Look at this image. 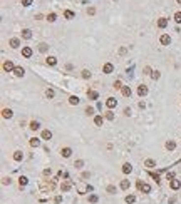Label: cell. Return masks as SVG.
I'll use <instances>...</instances> for the list:
<instances>
[{
	"instance_id": "f907efd6",
	"label": "cell",
	"mask_w": 181,
	"mask_h": 204,
	"mask_svg": "<svg viewBox=\"0 0 181 204\" xmlns=\"http://www.w3.org/2000/svg\"><path fill=\"white\" fill-rule=\"evenodd\" d=\"M144 74H151V67L146 65V67H144Z\"/></svg>"
},
{
	"instance_id": "4fadbf2b",
	"label": "cell",
	"mask_w": 181,
	"mask_h": 204,
	"mask_svg": "<svg viewBox=\"0 0 181 204\" xmlns=\"http://www.w3.org/2000/svg\"><path fill=\"white\" fill-rule=\"evenodd\" d=\"M22 55L24 57H30L32 55V49H30V47H24V49H22Z\"/></svg>"
},
{
	"instance_id": "681fc988",
	"label": "cell",
	"mask_w": 181,
	"mask_h": 204,
	"mask_svg": "<svg viewBox=\"0 0 181 204\" xmlns=\"http://www.w3.org/2000/svg\"><path fill=\"white\" fill-rule=\"evenodd\" d=\"M173 177H174V174H173V172H168V174H166V179H168V181H169V179L173 181Z\"/></svg>"
},
{
	"instance_id": "ab89813d",
	"label": "cell",
	"mask_w": 181,
	"mask_h": 204,
	"mask_svg": "<svg viewBox=\"0 0 181 204\" xmlns=\"http://www.w3.org/2000/svg\"><path fill=\"white\" fill-rule=\"evenodd\" d=\"M89 203H92V204H96V203H97V196H96V194H92V196H89Z\"/></svg>"
},
{
	"instance_id": "816d5d0a",
	"label": "cell",
	"mask_w": 181,
	"mask_h": 204,
	"mask_svg": "<svg viewBox=\"0 0 181 204\" xmlns=\"http://www.w3.org/2000/svg\"><path fill=\"white\" fill-rule=\"evenodd\" d=\"M2 184H10V179H9V177H3V181H2Z\"/></svg>"
},
{
	"instance_id": "f1b7e54d",
	"label": "cell",
	"mask_w": 181,
	"mask_h": 204,
	"mask_svg": "<svg viewBox=\"0 0 181 204\" xmlns=\"http://www.w3.org/2000/svg\"><path fill=\"white\" fill-rule=\"evenodd\" d=\"M94 124L96 126H102V115H96L94 117Z\"/></svg>"
},
{
	"instance_id": "74e56055",
	"label": "cell",
	"mask_w": 181,
	"mask_h": 204,
	"mask_svg": "<svg viewBox=\"0 0 181 204\" xmlns=\"http://www.w3.org/2000/svg\"><path fill=\"white\" fill-rule=\"evenodd\" d=\"M56 19H57V15H56V13H49V15H47V20H49V22H54Z\"/></svg>"
},
{
	"instance_id": "4dcf8cb0",
	"label": "cell",
	"mask_w": 181,
	"mask_h": 204,
	"mask_svg": "<svg viewBox=\"0 0 181 204\" xmlns=\"http://www.w3.org/2000/svg\"><path fill=\"white\" fill-rule=\"evenodd\" d=\"M159 77H161V74H159L158 70H154V72H151V79H153V80H158Z\"/></svg>"
},
{
	"instance_id": "7dc6e473",
	"label": "cell",
	"mask_w": 181,
	"mask_h": 204,
	"mask_svg": "<svg viewBox=\"0 0 181 204\" xmlns=\"http://www.w3.org/2000/svg\"><path fill=\"white\" fill-rule=\"evenodd\" d=\"M87 13H89V15H94V13H96V9H94V7H91V9L87 10Z\"/></svg>"
},
{
	"instance_id": "6da1fadb",
	"label": "cell",
	"mask_w": 181,
	"mask_h": 204,
	"mask_svg": "<svg viewBox=\"0 0 181 204\" xmlns=\"http://www.w3.org/2000/svg\"><path fill=\"white\" fill-rule=\"evenodd\" d=\"M14 69H15V65H14L12 60H5L3 62V70L5 72H14Z\"/></svg>"
},
{
	"instance_id": "cb8c5ba5",
	"label": "cell",
	"mask_w": 181,
	"mask_h": 204,
	"mask_svg": "<svg viewBox=\"0 0 181 204\" xmlns=\"http://www.w3.org/2000/svg\"><path fill=\"white\" fill-rule=\"evenodd\" d=\"M144 166H146V167H154V166H156V162H154L153 159H146V161H144Z\"/></svg>"
},
{
	"instance_id": "e0dca14e",
	"label": "cell",
	"mask_w": 181,
	"mask_h": 204,
	"mask_svg": "<svg viewBox=\"0 0 181 204\" xmlns=\"http://www.w3.org/2000/svg\"><path fill=\"white\" fill-rule=\"evenodd\" d=\"M14 74L17 75V77H22V75L25 74V70H24L22 67H15V69H14Z\"/></svg>"
},
{
	"instance_id": "9c48e42d",
	"label": "cell",
	"mask_w": 181,
	"mask_h": 204,
	"mask_svg": "<svg viewBox=\"0 0 181 204\" xmlns=\"http://www.w3.org/2000/svg\"><path fill=\"white\" fill-rule=\"evenodd\" d=\"M169 186H171V189H173V191H176V189H180V187H181V182L178 181V179H173V181H171V184H169Z\"/></svg>"
},
{
	"instance_id": "7c38bea8",
	"label": "cell",
	"mask_w": 181,
	"mask_h": 204,
	"mask_svg": "<svg viewBox=\"0 0 181 204\" xmlns=\"http://www.w3.org/2000/svg\"><path fill=\"white\" fill-rule=\"evenodd\" d=\"M166 25H168V19H164V17H161V19L158 20V27H159V28H164Z\"/></svg>"
},
{
	"instance_id": "2e32d148",
	"label": "cell",
	"mask_w": 181,
	"mask_h": 204,
	"mask_svg": "<svg viewBox=\"0 0 181 204\" xmlns=\"http://www.w3.org/2000/svg\"><path fill=\"white\" fill-rule=\"evenodd\" d=\"M50 137H52V132H50V130H49V129H45V130H42V139H45V140H49V139H50Z\"/></svg>"
},
{
	"instance_id": "ee69618b",
	"label": "cell",
	"mask_w": 181,
	"mask_h": 204,
	"mask_svg": "<svg viewBox=\"0 0 181 204\" xmlns=\"http://www.w3.org/2000/svg\"><path fill=\"white\" fill-rule=\"evenodd\" d=\"M151 177L154 179V181H156V182L159 181V174H158V172H156V174H154V172H151Z\"/></svg>"
},
{
	"instance_id": "4316f807",
	"label": "cell",
	"mask_w": 181,
	"mask_h": 204,
	"mask_svg": "<svg viewBox=\"0 0 181 204\" xmlns=\"http://www.w3.org/2000/svg\"><path fill=\"white\" fill-rule=\"evenodd\" d=\"M27 182H29V179H27L25 176H20L19 177V184L20 186H27Z\"/></svg>"
},
{
	"instance_id": "1f68e13d",
	"label": "cell",
	"mask_w": 181,
	"mask_h": 204,
	"mask_svg": "<svg viewBox=\"0 0 181 204\" xmlns=\"http://www.w3.org/2000/svg\"><path fill=\"white\" fill-rule=\"evenodd\" d=\"M74 166H76V169H82V167H84V161H81V159H79V161H76V162H74Z\"/></svg>"
},
{
	"instance_id": "8992f818",
	"label": "cell",
	"mask_w": 181,
	"mask_h": 204,
	"mask_svg": "<svg viewBox=\"0 0 181 204\" xmlns=\"http://www.w3.org/2000/svg\"><path fill=\"white\" fill-rule=\"evenodd\" d=\"M138 94H139V95H141V97H143V95H146V94H148V87H146V85H143V84H141V85H139V87H138Z\"/></svg>"
},
{
	"instance_id": "f35d334b",
	"label": "cell",
	"mask_w": 181,
	"mask_h": 204,
	"mask_svg": "<svg viewBox=\"0 0 181 204\" xmlns=\"http://www.w3.org/2000/svg\"><path fill=\"white\" fill-rule=\"evenodd\" d=\"M112 87H114V89H123V84H121V80H116V82L112 84Z\"/></svg>"
},
{
	"instance_id": "d590c367",
	"label": "cell",
	"mask_w": 181,
	"mask_h": 204,
	"mask_svg": "<svg viewBox=\"0 0 181 204\" xmlns=\"http://www.w3.org/2000/svg\"><path fill=\"white\" fill-rule=\"evenodd\" d=\"M45 95H47L49 99H52V97H54V95H56V92H54V90H52V89H47V90H45Z\"/></svg>"
},
{
	"instance_id": "ba28073f",
	"label": "cell",
	"mask_w": 181,
	"mask_h": 204,
	"mask_svg": "<svg viewBox=\"0 0 181 204\" xmlns=\"http://www.w3.org/2000/svg\"><path fill=\"white\" fill-rule=\"evenodd\" d=\"M79 102H81V99H79L77 95H70V97H69V104H70V105H77Z\"/></svg>"
},
{
	"instance_id": "ac0fdd59",
	"label": "cell",
	"mask_w": 181,
	"mask_h": 204,
	"mask_svg": "<svg viewBox=\"0 0 181 204\" xmlns=\"http://www.w3.org/2000/svg\"><path fill=\"white\" fill-rule=\"evenodd\" d=\"M87 97H89L91 101H96V99L99 97V94L96 92V90H89V92H87Z\"/></svg>"
},
{
	"instance_id": "bcb514c9",
	"label": "cell",
	"mask_w": 181,
	"mask_h": 204,
	"mask_svg": "<svg viewBox=\"0 0 181 204\" xmlns=\"http://www.w3.org/2000/svg\"><path fill=\"white\" fill-rule=\"evenodd\" d=\"M126 52H127V49H126V47H121V49H119V54H121V55H124Z\"/></svg>"
},
{
	"instance_id": "9a60e30c",
	"label": "cell",
	"mask_w": 181,
	"mask_h": 204,
	"mask_svg": "<svg viewBox=\"0 0 181 204\" xmlns=\"http://www.w3.org/2000/svg\"><path fill=\"white\" fill-rule=\"evenodd\" d=\"M131 171H133V166H131L129 162H126V164L123 166V172H124V174H129Z\"/></svg>"
},
{
	"instance_id": "8fae6325",
	"label": "cell",
	"mask_w": 181,
	"mask_h": 204,
	"mask_svg": "<svg viewBox=\"0 0 181 204\" xmlns=\"http://www.w3.org/2000/svg\"><path fill=\"white\" fill-rule=\"evenodd\" d=\"M60 154H62L64 157H70V154H72V149H70V147H64L62 151H60Z\"/></svg>"
},
{
	"instance_id": "f5cc1de1",
	"label": "cell",
	"mask_w": 181,
	"mask_h": 204,
	"mask_svg": "<svg viewBox=\"0 0 181 204\" xmlns=\"http://www.w3.org/2000/svg\"><path fill=\"white\" fill-rule=\"evenodd\" d=\"M89 177V172H82V179H87Z\"/></svg>"
},
{
	"instance_id": "3957f363",
	"label": "cell",
	"mask_w": 181,
	"mask_h": 204,
	"mask_svg": "<svg viewBox=\"0 0 181 204\" xmlns=\"http://www.w3.org/2000/svg\"><path fill=\"white\" fill-rule=\"evenodd\" d=\"M138 187L143 191V192H149L151 191V187H149V184H146V182H141V181H138Z\"/></svg>"
},
{
	"instance_id": "60d3db41",
	"label": "cell",
	"mask_w": 181,
	"mask_h": 204,
	"mask_svg": "<svg viewBox=\"0 0 181 204\" xmlns=\"http://www.w3.org/2000/svg\"><path fill=\"white\" fill-rule=\"evenodd\" d=\"M174 20H176L178 24H181V12H176V13H174Z\"/></svg>"
},
{
	"instance_id": "836d02e7",
	"label": "cell",
	"mask_w": 181,
	"mask_h": 204,
	"mask_svg": "<svg viewBox=\"0 0 181 204\" xmlns=\"http://www.w3.org/2000/svg\"><path fill=\"white\" fill-rule=\"evenodd\" d=\"M106 191H107L109 194H116V186H107Z\"/></svg>"
},
{
	"instance_id": "7bdbcfd3",
	"label": "cell",
	"mask_w": 181,
	"mask_h": 204,
	"mask_svg": "<svg viewBox=\"0 0 181 204\" xmlns=\"http://www.w3.org/2000/svg\"><path fill=\"white\" fill-rule=\"evenodd\" d=\"M86 114H87V115H92V114H94V109H92V107H87V109H86Z\"/></svg>"
},
{
	"instance_id": "f6af8a7d",
	"label": "cell",
	"mask_w": 181,
	"mask_h": 204,
	"mask_svg": "<svg viewBox=\"0 0 181 204\" xmlns=\"http://www.w3.org/2000/svg\"><path fill=\"white\" fill-rule=\"evenodd\" d=\"M22 5L29 7V5H32V0H22Z\"/></svg>"
},
{
	"instance_id": "d6a6232c",
	"label": "cell",
	"mask_w": 181,
	"mask_h": 204,
	"mask_svg": "<svg viewBox=\"0 0 181 204\" xmlns=\"http://www.w3.org/2000/svg\"><path fill=\"white\" fill-rule=\"evenodd\" d=\"M60 189H62V191H64V192H67V191H69V189H70V182H64V184L60 186Z\"/></svg>"
},
{
	"instance_id": "d6986e66",
	"label": "cell",
	"mask_w": 181,
	"mask_h": 204,
	"mask_svg": "<svg viewBox=\"0 0 181 204\" xmlns=\"http://www.w3.org/2000/svg\"><path fill=\"white\" fill-rule=\"evenodd\" d=\"M22 159H24V154H22L20 151H15V152H14V161L19 162V161H22Z\"/></svg>"
},
{
	"instance_id": "d4e9b609",
	"label": "cell",
	"mask_w": 181,
	"mask_h": 204,
	"mask_svg": "<svg viewBox=\"0 0 181 204\" xmlns=\"http://www.w3.org/2000/svg\"><path fill=\"white\" fill-rule=\"evenodd\" d=\"M30 129H32V130H37V129H40V124H39L37 121H32V122H30Z\"/></svg>"
},
{
	"instance_id": "c3c4849f",
	"label": "cell",
	"mask_w": 181,
	"mask_h": 204,
	"mask_svg": "<svg viewBox=\"0 0 181 204\" xmlns=\"http://www.w3.org/2000/svg\"><path fill=\"white\" fill-rule=\"evenodd\" d=\"M54 201H56V204L62 203V196H56V199H54Z\"/></svg>"
},
{
	"instance_id": "5bb4252c",
	"label": "cell",
	"mask_w": 181,
	"mask_h": 204,
	"mask_svg": "<svg viewBox=\"0 0 181 204\" xmlns=\"http://www.w3.org/2000/svg\"><path fill=\"white\" fill-rule=\"evenodd\" d=\"M123 95L124 97H131V87L129 85H124L123 87Z\"/></svg>"
},
{
	"instance_id": "277c9868",
	"label": "cell",
	"mask_w": 181,
	"mask_h": 204,
	"mask_svg": "<svg viewBox=\"0 0 181 204\" xmlns=\"http://www.w3.org/2000/svg\"><path fill=\"white\" fill-rule=\"evenodd\" d=\"M159 42H161L163 45H169V44H171V38H169V35H168V34H164V35H161Z\"/></svg>"
},
{
	"instance_id": "7402d4cb",
	"label": "cell",
	"mask_w": 181,
	"mask_h": 204,
	"mask_svg": "<svg viewBox=\"0 0 181 204\" xmlns=\"http://www.w3.org/2000/svg\"><path fill=\"white\" fill-rule=\"evenodd\" d=\"M30 146H32V147H39V146H40V139H37V137L30 139Z\"/></svg>"
},
{
	"instance_id": "db71d44e",
	"label": "cell",
	"mask_w": 181,
	"mask_h": 204,
	"mask_svg": "<svg viewBox=\"0 0 181 204\" xmlns=\"http://www.w3.org/2000/svg\"><path fill=\"white\" fill-rule=\"evenodd\" d=\"M178 3H181V0H178Z\"/></svg>"
},
{
	"instance_id": "603a6c76",
	"label": "cell",
	"mask_w": 181,
	"mask_h": 204,
	"mask_svg": "<svg viewBox=\"0 0 181 204\" xmlns=\"http://www.w3.org/2000/svg\"><path fill=\"white\" fill-rule=\"evenodd\" d=\"M45 62H47V65H56L57 64V59H56V57H47Z\"/></svg>"
},
{
	"instance_id": "ffe728a7",
	"label": "cell",
	"mask_w": 181,
	"mask_h": 204,
	"mask_svg": "<svg viewBox=\"0 0 181 204\" xmlns=\"http://www.w3.org/2000/svg\"><path fill=\"white\" fill-rule=\"evenodd\" d=\"M129 181H127V179H123V181H121V189H123V191H127V189H129Z\"/></svg>"
},
{
	"instance_id": "484cf974",
	"label": "cell",
	"mask_w": 181,
	"mask_h": 204,
	"mask_svg": "<svg viewBox=\"0 0 181 204\" xmlns=\"http://www.w3.org/2000/svg\"><path fill=\"white\" fill-rule=\"evenodd\" d=\"M174 147H176V144H174L173 140H168V142H166V149H168V151H174Z\"/></svg>"
},
{
	"instance_id": "f546056e",
	"label": "cell",
	"mask_w": 181,
	"mask_h": 204,
	"mask_svg": "<svg viewBox=\"0 0 181 204\" xmlns=\"http://www.w3.org/2000/svg\"><path fill=\"white\" fill-rule=\"evenodd\" d=\"M124 201H126L127 204H133L134 201H136V197H134L133 194H129V196H126V199H124Z\"/></svg>"
},
{
	"instance_id": "7a4b0ae2",
	"label": "cell",
	"mask_w": 181,
	"mask_h": 204,
	"mask_svg": "<svg viewBox=\"0 0 181 204\" xmlns=\"http://www.w3.org/2000/svg\"><path fill=\"white\" fill-rule=\"evenodd\" d=\"M106 105H107L109 109H114L116 105H117V101H116L114 97H107V101H106Z\"/></svg>"
},
{
	"instance_id": "5b68a950",
	"label": "cell",
	"mask_w": 181,
	"mask_h": 204,
	"mask_svg": "<svg viewBox=\"0 0 181 204\" xmlns=\"http://www.w3.org/2000/svg\"><path fill=\"white\" fill-rule=\"evenodd\" d=\"M112 70H114V65L112 64H104V67H102V72L104 74H111Z\"/></svg>"
},
{
	"instance_id": "b9f144b4",
	"label": "cell",
	"mask_w": 181,
	"mask_h": 204,
	"mask_svg": "<svg viewBox=\"0 0 181 204\" xmlns=\"http://www.w3.org/2000/svg\"><path fill=\"white\" fill-rule=\"evenodd\" d=\"M82 77L84 79H91V72L89 70H82Z\"/></svg>"
},
{
	"instance_id": "e575fe53",
	"label": "cell",
	"mask_w": 181,
	"mask_h": 204,
	"mask_svg": "<svg viewBox=\"0 0 181 204\" xmlns=\"http://www.w3.org/2000/svg\"><path fill=\"white\" fill-rule=\"evenodd\" d=\"M106 119H107V121H114V114L111 111H107L106 112Z\"/></svg>"
},
{
	"instance_id": "83f0119b",
	"label": "cell",
	"mask_w": 181,
	"mask_h": 204,
	"mask_svg": "<svg viewBox=\"0 0 181 204\" xmlns=\"http://www.w3.org/2000/svg\"><path fill=\"white\" fill-rule=\"evenodd\" d=\"M39 50H40L42 54H45V52L49 50V45L47 44H40V45H39Z\"/></svg>"
},
{
	"instance_id": "8d00e7d4",
	"label": "cell",
	"mask_w": 181,
	"mask_h": 204,
	"mask_svg": "<svg viewBox=\"0 0 181 204\" xmlns=\"http://www.w3.org/2000/svg\"><path fill=\"white\" fill-rule=\"evenodd\" d=\"M66 19H74V12H70V10H66Z\"/></svg>"
},
{
	"instance_id": "30bf717a",
	"label": "cell",
	"mask_w": 181,
	"mask_h": 204,
	"mask_svg": "<svg viewBox=\"0 0 181 204\" xmlns=\"http://www.w3.org/2000/svg\"><path fill=\"white\" fill-rule=\"evenodd\" d=\"M22 37L27 38V40H29V38H32V30H29V28H24V30H22Z\"/></svg>"
},
{
	"instance_id": "44dd1931",
	"label": "cell",
	"mask_w": 181,
	"mask_h": 204,
	"mask_svg": "<svg viewBox=\"0 0 181 204\" xmlns=\"http://www.w3.org/2000/svg\"><path fill=\"white\" fill-rule=\"evenodd\" d=\"M19 45H20L19 38H10V47H12V49H17Z\"/></svg>"
},
{
	"instance_id": "52a82bcc",
	"label": "cell",
	"mask_w": 181,
	"mask_h": 204,
	"mask_svg": "<svg viewBox=\"0 0 181 204\" xmlns=\"http://www.w3.org/2000/svg\"><path fill=\"white\" fill-rule=\"evenodd\" d=\"M12 115H14V112L10 111V109H3V111H2V117H3V119H10Z\"/></svg>"
}]
</instances>
